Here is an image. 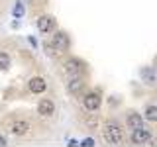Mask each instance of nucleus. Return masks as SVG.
<instances>
[{
  "label": "nucleus",
  "instance_id": "obj_15",
  "mask_svg": "<svg viewBox=\"0 0 157 147\" xmlns=\"http://www.w3.org/2000/svg\"><path fill=\"white\" fill-rule=\"evenodd\" d=\"M14 16H16V18L24 16V6H22V4H16V6H14Z\"/></svg>",
  "mask_w": 157,
  "mask_h": 147
},
{
  "label": "nucleus",
  "instance_id": "obj_8",
  "mask_svg": "<svg viewBox=\"0 0 157 147\" xmlns=\"http://www.w3.org/2000/svg\"><path fill=\"white\" fill-rule=\"evenodd\" d=\"M45 81H43L41 77H33V78H29V82H28V88L32 92H36V94H41L43 90H45Z\"/></svg>",
  "mask_w": 157,
  "mask_h": 147
},
{
  "label": "nucleus",
  "instance_id": "obj_5",
  "mask_svg": "<svg viewBox=\"0 0 157 147\" xmlns=\"http://www.w3.org/2000/svg\"><path fill=\"white\" fill-rule=\"evenodd\" d=\"M132 141H134V143H137V145L149 143V141H151V134H149V130H145V127L134 130V134H132Z\"/></svg>",
  "mask_w": 157,
  "mask_h": 147
},
{
  "label": "nucleus",
  "instance_id": "obj_9",
  "mask_svg": "<svg viewBox=\"0 0 157 147\" xmlns=\"http://www.w3.org/2000/svg\"><path fill=\"white\" fill-rule=\"evenodd\" d=\"M53 26H55V20H53L51 16H41L37 20V29L41 33H47V32H51Z\"/></svg>",
  "mask_w": 157,
  "mask_h": 147
},
{
  "label": "nucleus",
  "instance_id": "obj_12",
  "mask_svg": "<svg viewBox=\"0 0 157 147\" xmlns=\"http://www.w3.org/2000/svg\"><path fill=\"white\" fill-rule=\"evenodd\" d=\"M141 78H144L147 85H153V82H155V71H153L151 67L141 69Z\"/></svg>",
  "mask_w": 157,
  "mask_h": 147
},
{
  "label": "nucleus",
  "instance_id": "obj_11",
  "mask_svg": "<svg viewBox=\"0 0 157 147\" xmlns=\"http://www.w3.org/2000/svg\"><path fill=\"white\" fill-rule=\"evenodd\" d=\"M128 126H130L132 130H140V127H144V120H141L140 114H132L128 118Z\"/></svg>",
  "mask_w": 157,
  "mask_h": 147
},
{
  "label": "nucleus",
  "instance_id": "obj_14",
  "mask_svg": "<svg viewBox=\"0 0 157 147\" xmlns=\"http://www.w3.org/2000/svg\"><path fill=\"white\" fill-rule=\"evenodd\" d=\"M10 67V57L6 53H0V69H8Z\"/></svg>",
  "mask_w": 157,
  "mask_h": 147
},
{
  "label": "nucleus",
  "instance_id": "obj_16",
  "mask_svg": "<svg viewBox=\"0 0 157 147\" xmlns=\"http://www.w3.org/2000/svg\"><path fill=\"white\" fill-rule=\"evenodd\" d=\"M82 145H85V147H92V145H94V139H92V137H86V139L82 141Z\"/></svg>",
  "mask_w": 157,
  "mask_h": 147
},
{
  "label": "nucleus",
  "instance_id": "obj_10",
  "mask_svg": "<svg viewBox=\"0 0 157 147\" xmlns=\"http://www.w3.org/2000/svg\"><path fill=\"white\" fill-rule=\"evenodd\" d=\"M67 90L71 92V94H77L78 90H81L82 86H85V81H82V77H73V78H67Z\"/></svg>",
  "mask_w": 157,
  "mask_h": 147
},
{
  "label": "nucleus",
  "instance_id": "obj_6",
  "mask_svg": "<svg viewBox=\"0 0 157 147\" xmlns=\"http://www.w3.org/2000/svg\"><path fill=\"white\" fill-rule=\"evenodd\" d=\"M67 45H69L67 36H65L63 32H57L55 36H53V39H51V47L55 49V51H65Z\"/></svg>",
  "mask_w": 157,
  "mask_h": 147
},
{
  "label": "nucleus",
  "instance_id": "obj_7",
  "mask_svg": "<svg viewBox=\"0 0 157 147\" xmlns=\"http://www.w3.org/2000/svg\"><path fill=\"white\" fill-rule=\"evenodd\" d=\"M37 112L41 116H53L55 114V104H53L49 98H43V100H39V104H37Z\"/></svg>",
  "mask_w": 157,
  "mask_h": 147
},
{
  "label": "nucleus",
  "instance_id": "obj_3",
  "mask_svg": "<svg viewBox=\"0 0 157 147\" xmlns=\"http://www.w3.org/2000/svg\"><path fill=\"white\" fill-rule=\"evenodd\" d=\"M82 73V63L77 61V59H69L65 63V75L67 78H73V77H81Z\"/></svg>",
  "mask_w": 157,
  "mask_h": 147
},
{
  "label": "nucleus",
  "instance_id": "obj_17",
  "mask_svg": "<svg viewBox=\"0 0 157 147\" xmlns=\"http://www.w3.org/2000/svg\"><path fill=\"white\" fill-rule=\"evenodd\" d=\"M2 145H6V139H4V137L0 135V147H2Z\"/></svg>",
  "mask_w": 157,
  "mask_h": 147
},
{
  "label": "nucleus",
  "instance_id": "obj_4",
  "mask_svg": "<svg viewBox=\"0 0 157 147\" xmlns=\"http://www.w3.org/2000/svg\"><path fill=\"white\" fill-rule=\"evenodd\" d=\"M100 102H102V98L98 92H88V94L85 96V100H82V104H85V108L88 112H94L100 108Z\"/></svg>",
  "mask_w": 157,
  "mask_h": 147
},
{
  "label": "nucleus",
  "instance_id": "obj_13",
  "mask_svg": "<svg viewBox=\"0 0 157 147\" xmlns=\"http://www.w3.org/2000/svg\"><path fill=\"white\" fill-rule=\"evenodd\" d=\"M145 120L157 122V106H149V108L145 110Z\"/></svg>",
  "mask_w": 157,
  "mask_h": 147
},
{
  "label": "nucleus",
  "instance_id": "obj_1",
  "mask_svg": "<svg viewBox=\"0 0 157 147\" xmlns=\"http://www.w3.org/2000/svg\"><path fill=\"white\" fill-rule=\"evenodd\" d=\"M104 141L110 145H122L124 143V131H122V127L116 124V122H108L104 126Z\"/></svg>",
  "mask_w": 157,
  "mask_h": 147
},
{
  "label": "nucleus",
  "instance_id": "obj_2",
  "mask_svg": "<svg viewBox=\"0 0 157 147\" xmlns=\"http://www.w3.org/2000/svg\"><path fill=\"white\" fill-rule=\"evenodd\" d=\"M29 130H32V126H29V122H26V120H14V122L8 124V131L14 134V135H26Z\"/></svg>",
  "mask_w": 157,
  "mask_h": 147
}]
</instances>
